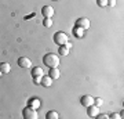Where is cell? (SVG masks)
Returning a JSON list of instances; mask_svg holds the SVG:
<instances>
[{"label":"cell","mask_w":124,"mask_h":119,"mask_svg":"<svg viewBox=\"0 0 124 119\" xmlns=\"http://www.w3.org/2000/svg\"><path fill=\"white\" fill-rule=\"evenodd\" d=\"M73 35L76 36V37H83L84 36V29L80 27H76L75 29H73Z\"/></svg>","instance_id":"5bb4252c"},{"label":"cell","mask_w":124,"mask_h":119,"mask_svg":"<svg viewBox=\"0 0 124 119\" xmlns=\"http://www.w3.org/2000/svg\"><path fill=\"white\" fill-rule=\"evenodd\" d=\"M0 76H1V71H0Z\"/></svg>","instance_id":"d4e9b609"},{"label":"cell","mask_w":124,"mask_h":119,"mask_svg":"<svg viewBox=\"0 0 124 119\" xmlns=\"http://www.w3.org/2000/svg\"><path fill=\"white\" fill-rule=\"evenodd\" d=\"M97 4L99 7H106L108 6V0H97Z\"/></svg>","instance_id":"d6986e66"},{"label":"cell","mask_w":124,"mask_h":119,"mask_svg":"<svg viewBox=\"0 0 124 119\" xmlns=\"http://www.w3.org/2000/svg\"><path fill=\"white\" fill-rule=\"evenodd\" d=\"M48 76L51 78V79H58V78L61 76V72H59V69H58V68H50Z\"/></svg>","instance_id":"8fae6325"},{"label":"cell","mask_w":124,"mask_h":119,"mask_svg":"<svg viewBox=\"0 0 124 119\" xmlns=\"http://www.w3.org/2000/svg\"><path fill=\"white\" fill-rule=\"evenodd\" d=\"M28 105L32 107V108H35V110H39L40 105H41V102H40V100H37V98H31V100L28 101Z\"/></svg>","instance_id":"30bf717a"},{"label":"cell","mask_w":124,"mask_h":119,"mask_svg":"<svg viewBox=\"0 0 124 119\" xmlns=\"http://www.w3.org/2000/svg\"><path fill=\"white\" fill-rule=\"evenodd\" d=\"M58 53H59V55H65V57H66L68 54H69V49H66L65 46H59Z\"/></svg>","instance_id":"2e32d148"},{"label":"cell","mask_w":124,"mask_h":119,"mask_svg":"<svg viewBox=\"0 0 124 119\" xmlns=\"http://www.w3.org/2000/svg\"><path fill=\"white\" fill-rule=\"evenodd\" d=\"M63 46H65V47H66V49H69V50L72 49V43H69V42H66V43L63 44Z\"/></svg>","instance_id":"cb8c5ba5"},{"label":"cell","mask_w":124,"mask_h":119,"mask_svg":"<svg viewBox=\"0 0 124 119\" xmlns=\"http://www.w3.org/2000/svg\"><path fill=\"white\" fill-rule=\"evenodd\" d=\"M102 98L101 97H97V98H94V105H97V107H101L102 105Z\"/></svg>","instance_id":"ac0fdd59"},{"label":"cell","mask_w":124,"mask_h":119,"mask_svg":"<svg viewBox=\"0 0 124 119\" xmlns=\"http://www.w3.org/2000/svg\"><path fill=\"white\" fill-rule=\"evenodd\" d=\"M51 1H57V0H51Z\"/></svg>","instance_id":"484cf974"},{"label":"cell","mask_w":124,"mask_h":119,"mask_svg":"<svg viewBox=\"0 0 124 119\" xmlns=\"http://www.w3.org/2000/svg\"><path fill=\"white\" fill-rule=\"evenodd\" d=\"M54 13H55V11H54V9L51 6H44V7L41 9V14H43L44 18H53Z\"/></svg>","instance_id":"5b68a950"},{"label":"cell","mask_w":124,"mask_h":119,"mask_svg":"<svg viewBox=\"0 0 124 119\" xmlns=\"http://www.w3.org/2000/svg\"><path fill=\"white\" fill-rule=\"evenodd\" d=\"M43 62L48 68H58L59 66V57L54 53H48L43 57Z\"/></svg>","instance_id":"6da1fadb"},{"label":"cell","mask_w":124,"mask_h":119,"mask_svg":"<svg viewBox=\"0 0 124 119\" xmlns=\"http://www.w3.org/2000/svg\"><path fill=\"white\" fill-rule=\"evenodd\" d=\"M58 112H55V111H48L47 112V115H46V118L47 119H58Z\"/></svg>","instance_id":"9a60e30c"},{"label":"cell","mask_w":124,"mask_h":119,"mask_svg":"<svg viewBox=\"0 0 124 119\" xmlns=\"http://www.w3.org/2000/svg\"><path fill=\"white\" fill-rule=\"evenodd\" d=\"M80 102H81V105H84L85 108H87V107L94 104V98L91 97V96H88V94H85V96H83V97L80 98Z\"/></svg>","instance_id":"8992f818"},{"label":"cell","mask_w":124,"mask_h":119,"mask_svg":"<svg viewBox=\"0 0 124 119\" xmlns=\"http://www.w3.org/2000/svg\"><path fill=\"white\" fill-rule=\"evenodd\" d=\"M109 118L110 119H119V118H121V115L120 114H112V115H109Z\"/></svg>","instance_id":"44dd1931"},{"label":"cell","mask_w":124,"mask_h":119,"mask_svg":"<svg viewBox=\"0 0 124 119\" xmlns=\"http://www.w3.org/2000/svg\"><path fill=\"white\" fill-rule=\"evenodd\" d=\"M33 79H35V83H36V84H40V80H41V76H33Z\"/></svg>","instance_id":"7402d4cb"},{"label":"cell","mask_w":124,"mask_h":119,"mask_svg":"<svg viewBox=\"0 0 124 119\" xmlns=\"http://www.w3.org/2000/svg\"><path fill=\"white\" fill-rule=\"evenodd\" d=\"M43 75H44L43 68H40V66H33V69H32V76H43Z\"/></svg>","instance_id":"7c38bea8"},{"label":"cell","mask_w":124,"mask_h":119,"mask_svg":"<svg viewBox=\"0 0 124 119\" xmlns=\"http://www.w3.org/2000/svg\"><path fill=\"white\" fill-rule=\"evenodd\" d=\"M97 118H99V119H109V115H106V114H98Z\"/></svg>","instance_id":"ffe728a7"},{"label":"cell","mask_w":124,"mask_h":119,"mask_svg":"<svg viewBox=\"0 0 124 119\" xmlns=\"http://www.w3.org/2000/svg\"><path fill=\"white\" fill-rule=\"evenodd\" d=\"M40 84H41V86H44V87H50V86L53 84V79H51L48 75H47V76L43 75V76H41V80H40Z\"/></svg>","instance_id":"9c48e42d"},{"label":"cell","mask_w":124,"mask_h":119,"mask_svg":"<svg viewBox=\"0 0 124 119\" xmlns=\"http://www.w3.org/2000/svg\"><path fill=\"white\" fill-rule=\"evenodd\" d=\"M87 114H88V116L90 118H97V115L99 114V107H97V105H90V107H87Z\"/></svg>","instance_id":"52a82bcc"},{"label":"cell","mask_w":124,"mask_h":119,"mask_svg":"<svg viewBox=\"0 0 124 119\" xmlns=\"http://www.w3.org/2000/svg\"><path fill=\"white\" fill-rule=\"evenodd\" d=\"M54 42H55V44H58V46H63V44L68 42V35L62 31L57 32V33L54 35Z\"/></svg>","instance_id":"3957f363"},{"label":"cell","mask_w":124,"mask_h":119,"mask_svg":"<svg viewBox=\"0 0 124 119\" xmlns=\"http://www.w3.org/2000/svg\"><path fill=\"white\" fill-rule=\"evenodd\" d=\"M18 66H21V68H29V66H32V62L28 57H21V58H18Z\"/></svg>","instance_id":"ba28073f"},{"label":"cell","mask_w":124,"mask_h":119,"mask_svg":"<svg viewBox=\"0 0 124 119\" xmlns=\"http://www.w3.org/2000/svg\"><path fill=\"white\" fill-rule=\"evenodd\" d=\"M108 6H110V7H115V6H116V0H108Z\"/></svg>","instance_id":"603a6c76"},{"label":"cell","mask_w":124,"mask_h":119,"mask_svg":"<svg viewBox=\"0 0 124 119\" xmlns=\"http://www.w3.org/2000/svg\"><path fill=\"white\" fill-rule=\"evenodd\" d=\"M90 25H91V22H90L88 18H79L76 21V27H80V28H83V29H88Z\"/></svg>","instance_id":"277c9868"},{"label":"cell","mask_w":124,"mask_h":119,"mask_svg":"<svg viewBox=\"0 0 124 119\" xmlns=\"http://www.w3.org/2000/svg\"><path fill=\"white\" fill-rule=\"evenodd\" d=\"M22 115H23V118L25 119H37L39 118L37 110H35V108H32V107H29V105L22 111Z\"/></svg>","instance_id":"7a4b0ae2"},{"label":"cell","mask_w":124,"mask_h":119,"mask_svg":"<svg viewBox=\"0 0 124 119\" xmlns=\"http://www.w3.org/2000/svg\"><path fill=\"white\" fill-rule=\"evenodd\" d=\"M0 71H1V73H8L11 71V66H10L8 62H1L0 64Z\"/></svg>","instance_id":"4fadbf2b"},{"label":"cell","mask_w":124,"mask_h":119,"mask_svg":"<svg viewBox=\"0 0 124 119\" xmlns=\"http://www.w3.org/2000/svg\"><path fill=\"white\" fill-rule=\"evenodd\" d=\"M43 25H44L46 28H50L53 25V19H51V18H44V19H43Z\"/></svg>","instance_id":"e0dca14e"}]
</instances>
